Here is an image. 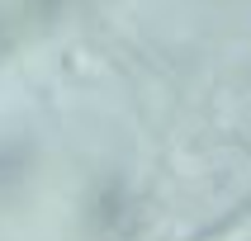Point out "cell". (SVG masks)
<instances>
[{"label": "cell", "instance_id": "1", "mask_svg": "<svg viewBox=\"0 0 251 241\" xmlns=\"http://www.w3.org/2000/svg\"><path fill=\"white\" fill-rule=\"evenodd\" d=\"M195 241H251V213L227 218L223 227H213V232H204V237H195Z\"/></svg>", "mask_w": 251, "mask_h": 241}]
</instances>
